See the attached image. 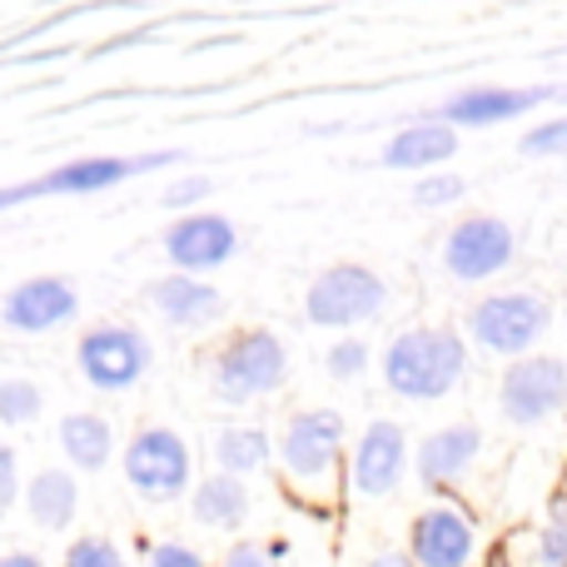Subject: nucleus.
<instances>
[{
    "instance_id": "nucleus-1",
    "label": "nucleus",
    "mask_w": 567,
    "mask_h": 567,
    "mask_svg": "<svg viewBox=\"0 0 567 567\" xmlns=\"http://www.w3.org/2000/svg\"><path fill=\"white\" fill-rule=\"evenodd\" d=\"M349 423L339 409H293L275 433L279 488L309 513H333L349 493Z\"/></svg>"
},
{
    "instance_id": "nucleus-2",
    "label": "nucleus",
    "mask_w": 567,
    "mask_h": 567,
    "mask_svg": "<svg viewBox=\"0 0 567 567\" xmlns=\"http://www.w3.org/2000/svg\"><path fill=\"white\" fill-rule=\"evenodd\" d=\"M468 339L453 323H409L379 353L383 389L409 403H439L468 379Z\"/></svg>"
},
{
    "instance_id": "nucleus-3",
    "label": "nucleus",
    "mask_w": 567,
    "mask_h": 567,
    "mask_svg": "<svg viewBox=\"0 0 567 567\" xmlns=\"http://www.w3.org/2000/svg\"><path fill=\"white\" fill-rule=\"evenodd\" d=\"M284 379H289V343H284L269 323L229 329L225 339L209 349V389H215V399L229 403V409L269 399V393L284 389Z\"/></svg>"
},
{
    "instance_id": "nucleus-4",
    "label": "nucleus",
    "mask_w": 567,
    "mask_h": 567,
    "mask_svg": "<svg viewBox=\"0 0 567 567\" xmlns=\"http://www.w3.org/2000/svg\"><path fill=\"white\" fill-rule=\"evenodd\" d=\"M179 150H150V155H80L65 159L55 169H40V175L20 179V185L0 189V215L20 205H35V199H60V195H100V189H115L125 179L155 175V169L179 165Z\"/></svg>"
},
{
    "instance_id": "nucleus-5",
    "label": "nucleus",
    "mask_w": 567,
    "mask_h": 567,
    "mask_svg": "<svg viewBox=\"0 0 567 567\" xmlns=\"http://www.w3.org/2000/svg\"><path fill=\"white\" fill-rule=\"evenodd\" d=\"M553 329V303L538 289H493L478 303H468L463 313V339L468 349H483L493 359H523V353H538L543 333Z\"/></svg>"
},
{
    "instance_id": "nucleus-6",
    "label": "nucleus",
    "mask_w": 567,
    "mask_h": 567,
    "mask_svg": "<svg viewBox=\"0 0 567 567\" xmlns=\"http://www.w3.org/2000/svg\"><path fill=\"white\" fill-rule=\"evenodd\" d=\"M120 473H125L130 493L150 508H169V503H185L195 488V449L179 429L169 423H140L125 439L120 453Z\"/></svg>"
},
{
    "instance_id": "nucleus-7",
    "label": "nucleus",
    "mask_w": 567,
    "mask_h": 567,
    "mask_svg": "<svg viewBox=\"0 0 567 567\" xmlns=\"http://www.w3.org/2000/svg\"><path fill=\"white\" fill-rule=\"evenodd\" d=\"M383 309H389V279L363 259H339V265L319 269L303 289V319L313 329L353 333L363 323L383 319Z\"/></svg>"
},
{
    "instance_id": "nucleus-8",
    "label": "nucleus",
    "mask_w": 567,
    "mask_h": 567,
    "mask_svg": "<svg viewBox=\"0 0 567 567\" xmlns=\"http://www.w3.org/2000/svg\"><path fill=\"white\" fill-rule=\"evenodd\" d=\"M155 343L135 319H95L75 343V369L95 393H130L145 383Z\"/></svg>"
},
{
    "instance_id": "nucleus-9",
    "label": "nucleus",
    "mask_w": 567,
    "mask_h": 567,
    "mask_svg": "<svg viewBox=\"0 0 567 567\" xmlns=\"http://www.w3.org/2000/svg\"><path fill=\"white\" fill-rule=\"evenodd\" d=\"M403 558L413 567H478L483 563V523L463 498H429L409 518Z\"/></svg>"
},
{
    "instance_id": "nucleus-10",
    "label": "nucleus",
    "mask_w": 567,
    "mask_h": 567,
    "mask_svg": "<svg viewBox=\"0 0 567 567\" xmlns=\"http://www.w3.org/2000/svg\"><path fill=\"white\" fill-rule=\"evenodd\" d=\"M567 409V363L558 353H523L498 373V413L513 429H538Z\"/></svg>"
},
{
    "instance_id": "nucleus-11",
    "label": "nucleus",
    "mask_w": 567,
    "mask_h": 567,
    "mask_svg": "<svg viewBox=\"0 0 567 567\" xmlns=\"http://www.w3.org/2000/svg\"><path fill=\"white\" fill-rule=\"evenodd\" d=\"M413 468V443L399 419H369L349 443V493L363 503H383L403 488Z\"/></svg>"
},
{
    "instance_id": "nucleus-12",
    "label": "nucleus",
    "mask_w": 567,
    "mask_h": 567,
    "mask_svg": "<svg viewBox=\"0 0 567 567\" xmlns=\"http://www.w3.org/2000/svg\"><path fill=\"white\" fill-rule=\"evenodd\" d=\"M439 259L453 284H488L518 259V229L498 215H463L443 235Z\"/></svg>"
},
{
    "instance_id": "nucleus-13",
    "label": "nucleus",
    "mask_w": 567,
    "mask_h": 567,
    "mask_svg": "<svg viewBox=\"0 0 567 567\" xmlns=\"http://www.w3.org/2000/svg\"><path fill=\"white\" fill-rule=\"evenodd\" d=\"M558 100V85H468L458 95H449L443 105L419 110L423 120H439L449 130H488L508 125V120L528 115V110Z\"/></svg>"
},
{
    "instance_id": "nucleus-14",
    "label": "nucleus",
    "mask_w": 567,
    "mask_h": 567,
    "mask_svg": "<svg viewBox=\"0 0 567 567\" xmlns=\"http://www.w3.org/2000/svg\"><path fill=\"white\" fill-rule=\"evenodd\" d=\"M483 458V429L473 419H453L443 429H429L413 443V473L433 498H449Z\"/></svg>"
},
{
    "instance_id": "nucleus-15",
    "label": "nucleus",
    "mask_w": 567,
    "mask_h": 567,
    "mask_svg": "<svg viewBox=\"0 0 567 567\" xmlns=\"http://www.w3.org/2000/svg\"><path fill=\"white\" fill-rule=\"evenodd\" d=\"M80 313V284L65 275H30L10 284L0 299V323L10 333H55L75 323Z\"/></svg>"
},
{
    "instance_id": "nucleus-16",
    "label": "nucleus",
    "mask_w": 567,
    "mask_h": 567,
    "mask_svg": "<svg viewBox=\"0 0 567 567\" xmlns=\"http://www.w3.org/2000/svg\"><path fill=\"white\" fill-rule=\"evenodd\" d=\"M239 255V225L219 209H195V215H179L165 229V259L179 275H199L209 269H225Z\"/></svg>"
},
{
    "instance_id": "nucleus-17",
    "label": "nucleus",
    "mask_w": 567,
    "mask_h": 567,
    "mask_svg": "<svg viewBox=\"0 0 567 567\" xmlns=\"http://www.w3.org/2000/svg\"><path fill=\"white\" fill-rule=\"evenodd\" d=\"M145 303L169 323V329H179V333L215 329V323L225 319V293H219L209 279L179 275V269H169V275L150 279V284H145Z\"/></svg>"
},
{
    "instance_id": "nucleus-18",
    "label": "nucleus",
    "mask_w": 567,
    "mask_h": 567,
    "mask_svg": "<svg viewBox=\"0 0 567 567\" xmlns=\"http://www.w3.org/2000/svg\"><path fill=\"white\" fill-rule=\"evenodd\" d=\"M458 155V130L439 125V120H423L413 115L403 130H393L379 150V165L383 169H403V175H433L443 169L449 159Z\"/></svg>"
},
{
    "instance_id": "nucleus-19",
    "label": "nucleus",
    "mask_w": 567,
    "mask_h": 567,
    "mask_svg": "<svg viewBox=\"0 0 567 567\" xmlns=\"http://www.w3.org/2000/svg\"><path fill=\"white\" fill-rule=\"evenodd\" d=\"M55 443H60V458H65V468L75 473V478L80 473H105L120 453L115 423H110L105 413H90V409L65 413L55 429Z\"/></svg>"
},
{
    "instance_id": "nucleus-20",
    "label": "nucleus",
    "mask_w": 567,
    "mask_h": 567,
    "mask_svg": "<svg viewBox=\"0 0 567 567\" xmlns=\"http://www.w3.org/2000/svg\"><path fill=\"white\" fill-rule=\"evenodd\" d=\"M189 518L205 533H239L255 513V493L245 478H229V473H205L189 488Z\"/></svg>"
},
{
    "instance_id": "nucleus-21",
    "label": "nucleus",
    "mask_w": 567,
    "mask_h": 567,
    "mask_svg": "<svg viewBox=\"0 0 567 567\" xmlns=\"http://www.w3.org/2000/svg\"><path fill=\"white\" fill-rule=\"evenodd\" d=\"M20 508L40 533H70L80 518V478L70 468H35L20 488Z\"/></svg>"
},
{
    "instance_id": "nucleus-22",
    "label": "nucleus",
    "mask_w": 567,
    "mask_h": 567,
    "mask_svg": "<svg viewBox=\"0 0 567 567\" xmlns=\"http://www.w3.org/2000/svg\"><path fill=\"white\" fill-rule=\"evenodd\" d=\"M215 473H229V478H259V473L275 468V433L265 423H225L215 433Z\"/></svg>"
},
{
    "instance_id": "nucleus-23",
    "label": "nucleus",
    "mask_w": 567,
    "mask_h": 567,
    "mask_svg": "<svg viewBox=\"0 0 567 567\" xmlns=\"http://www.w3.org/2000/svg\"><path fill=\"white\" fill-rule=\"evenodd\" d=\"M533 567H567V488H558L543 508V523L533 533Z\"/></svg>"
},
{
    "instance_id": "nucleus-24",
    "label": "nucleus",
    "mask_w": 567,
    "mask_h": 567,
    "mask_svg": "<svg viewBox=\"0 0 567 567\" xmlns=\"http://www.w3.org/2000/svg\"><path fill=\"white\" fill-rule=\"evenodd\" d=\"M45 413V393H40L35 379H20V373H6L0 379V423L6 429H30Z\"/></svg>"
},
{
    "instance_id": "nucleus-25",
    "label": "nucleus",
    "mask_w": 567,
    "mask_h": 567,
    "mask_svg": "<svg viewBox=\"0 0 567 567\" xmlns=\"http://www.w3.org/2000/svg\"><path fill=\"white\" fill-rule=\"evenodd\" d=\"M323 369H329V379H339V383L363 379V373L373 369V343L363 339V333H339V339L323 349Z\"/></svg>"
},
{
    "instance_id": "nucleus-26",
    "label": "nucleus",
    "mask_w": 567,
    "mask_h": 567,
    "mask_svg": "<svg viewBox=\"0 0 567 567\" xmlns=\"http://www.w3.org/2000/svg\"><path fill=\"white\" fill-rule=\"evenodd\" d=\"M60 567H130V558L115 538H105V533H80V538L65 543Z\"/></svg>"
},
{
    "instance_id": "nucleus-27",
    "label": "nucleus",
    "mask_w": 567,
    "mask_h": 567,
    "mask_svg": "<svg viewBox=\"0 0 567 567\" xmlns=\"http://www.w3.org/2000/svg\"><path fill=\"white\" fill-rule=\"evenodd\" d=\"M463 195H468V185H463V175H453V169H433V175H419V185H413V205H419V209L458 205Z\"/></svg>"
},
{
    "instance_id": "nucleus-28",
    "label": "nucleus",
    "mask_w": 567,
    "mask_h": 567,
    "mask_svg": "<svg viewBox=\"0 0 567 567\" xmlns=\"http://www.w3.org/2000/svg\"><path fill=\"white\" fill-rule=\"evenodd\" d=\"M518 150L528 159H558V155H567V115L538 120L533 130H523V145Z\"/></svg>"
},
{
    "instance_id": "nucleus-29",
    "label": "nucleus",
    "mask_w": 567,
    "mask_h": 567,
    "mask_svg": "<svg viewBox=\"0 0 567 567\" xmlns=\"http://www.w3.org/2000/svg\"><path fill=\"white\" fill-rule=\"evenodd\" d=\"M209 189H215V179L209 175H179V179H169V185L159 189V205L175 209V215H195V209H205Z\"/></svg>"
},
{
    "instance_id": "nucleus-30",
    "label": "nucleus",
    "mask_w": 567,
    "mask_h": 567,
    "mask_svg": "<svg viewBox=\"0 0 567 567\" xmlns=\"http://www.w3.org/2000/svg\"><path fill=\"white\" fill-rule=\"evenodd\" d=\"M140 567H215V563L185 538H155V543H145Z\"/></svg>"
},
{
    "instance_id": "nucleus-31",
    "label": "nucleus",
    "mask_w": 567,
    "mask_h": 567,
    "mask_svg": "<svg viewBox=\"0 0 567 567\" xmlns=\"http://www.w3.org/2000/svg\"><path fill=\"white\" fill-rule=\"evenodd\" d=\"M215 567H284V553L275 543H255V538H239L219 553Z\"/></svg>"
},
{
    "instance_id": "nucleus-32",
    "label": "nucleus",
    "mask_w": 567,
    "mask_h": 567,
    "mask_svg": "<svg viewBox=\"0 0 567 567\" xmlns=\"http://www.w3.org/2000/svg\"><path fill=\"white\" fill-rule=\"evenodd\" d=\"M20 488H25V478H20V453L10 449L6 439H0V513L16 508V503H20Z\"/></svg>"
},
{
    "instance_id": "nucleus-33",
    "label": "nucleus",
    "mask_w": 567,
    "mask_h": 567,
    "mask_svg": "<svg viewBox=\"0 0 567 567\" xmlns=\"http://www.w3.org/2000/svg\"><path fill=\"white\" fill-rule=\"evenodd\" d=\"M0 567H50L40 553H30V548H6L0 553Z\"/></svg>"
},
{
    "instance_id": "nucleus-34",
    "label": "nucleus",
    "mask_w": 567,
    "mask_h": 567,
    "mask_svg": "<svg viewBox=\"0 0 567 567\" xmlns=\"http://www.w3.org/2000/svg\"><path fill=\"white\" fill-rule=\"evenodd\" d=\"M363 567H413V563L403 558V548H389V553H373V558L363 563Z\"/></svg>"
},
{
    "instance_id": "nucleus-35",
    "label": "nucleus",
    "mask_w": 567,
    "mask_h": 567,
    "mask_svg": "<svg viewBox=\"0 0 567 567\" xmlns=\"http://www.w3.org/2000/svg\"><path fill=\"white\" fill-rule=\"evenodd\" d=\"M478 567H523V563L513 558L508 548H488V553H483V563H478Z\"/></svg>"
},
{
    "instance_id": "nucleus-36",
    "label": "nucleus",
    "mask_w": 567,
    "mask_h": 567,
    "mask_svg": "<svg viewBox=\"0 0 567 567\" xmlns=\"http://www.w3.org/2000/svg\"><path fill=\"white\" fill-rule=\"evenodd\" d=\"M0 523H6V513H0Z\"/></svg>"
}]
</instances>
